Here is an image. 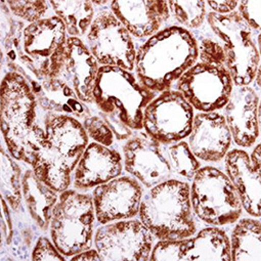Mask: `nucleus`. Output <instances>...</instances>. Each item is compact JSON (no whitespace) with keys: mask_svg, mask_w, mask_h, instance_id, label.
I'll list each match as a JSON object with an SVG mask.
<instances>
[{"mask_svg":"<svg viewBox=\"0 0 261 261\" xmlns=\"http://www.w3.org/2000/svg\"><path fill=\"white\" fill-rule=\"evenodd\" d=\"M143 186L133 176H118L92 191L96 222L107 224L139 216Z\"/></svg>","mask_w":261,"mask_h":261,"instance_id":"nucleus-16","label":"nucleus"},{"mask_svg":"<svg viewBox=\"0 0 261 261\" xmlns=\"http://www.w3.org/2000/svg\"><path fill=\"white\" fill-rule=\"evenodd\" d=\"M206 7L211 10V13L217 15H229L233 12H237L239 2L233 0H224V2H205Z\"/></svg>","mask_w":261,"mask_h":261,"instance_id":"nucleus-37","label":"nucleus"},{"mask_svg":"<svg viewBox=\"0 0 261 261\" xmlns=\"http://www.w3.org/2000/svg\"><path fill=\"white\" fill-rule=\"evenodd\" d=\"M124 170L144 188L151 189L173 178L165 146L140 133L123 146Z\"/></svg>","mask_w":261,"mask_h":261,"instance_id":"nucleus-15","label":"nucleus"},{"mask_svg":"<svg viewBox=\"0 0 261 261\" xmlns=\"http://www.w3.org/2000/svg\"><path fill=\"white\" fill-rule=\"evenodd\" d=\"M194 215L209 226H225L243 213L239 195L227 175L214 166L201 167L190 186Z\"/></svg>","mask_w":261,"mask_h":261,"instance_id":"nucleus-9","label":"nucleus"},{"mask_svg":"<svg viewBox=\"0 0 261 261\" xmlns=\"http://www.w3.org/2000/svg\"><path fill=\"white\" fill-rule=\"evenodd\" d=\"M93 7L94 6H98V7H101V6H107L109 3L108 2H91ZM110 5V4H109Z\"/></svg>","mask_w":261,"mask_h":261,"instance_id":"nucleus-40","label":"nucleus"},{"mask_svg":"<svg viewBox=\"0 0 261 261\" xmlns=\"http://www.w3.org/2000/svg\"><path fill=\"white\" fill-rule=\"evenodd\" d=\"M22 170L17 160L3 147L2 164H0V190L3 198L14 212H18L22 207Z\"/></svg>","mask_w":261,"mask_h":261,"instance_id":"nucleus-27","label":"nucleus"},{"mask_svg":"<svg viewBox=\"0 0 261 261\" xmlns=\"http://www.w3.org/2000/svg\"><path fill=\"white\" fill-rule=\"evenodd\" d=\"M168 3L170 17H172L177 26L187 30L200 29L206 20L207 7L205 2H171Z\"/></svg>","mask_w":261,"mask_h":261,"instance_id":"nucleus-29","label":"nucleus"},{"mask_svg":"<svg viewBox=\"0 0 261 261\" xmlns=\"http://www.w3.org/2000/svg\"><path fill=\"white\" fill-rule=\"evenodd\" d=\"M238 14L241 19L255 32L260 33V0L253 2H241L238 6Z\"/></svg>","mask_w":261,"mask_h":261,"instance_id":"nucleus-33","label":"nucleus"},{"mask_svg":"<svg viewBox=\"0 0 261 261\" xmlns=\"http://www.w3.org/2000/svg\"><path fill=\"white\" fill-rule=\"evenodd\" d=\"M222 110L234 145L246 149L254 147L259 137L258 93L250 85L236 86Z\"/></svg>","mask_w":261,"mask_h":261,"instance_id":"nucleus-17","label":"nucleus"},{"mask_svg":"<svg viewBox=\"0 0 261 261\" xmlns=\"http://www.w3.org/2000/svg\"><path fill=\"white\" fill-rule=\"evenodd\" d=\"M140 220L153 237L160 240H180L197 232L188 181L171 178L144 194Z\"/></svg>","mask_w":261,"mask_h":261,"instance_id":"nucleus-4","label":"nucleus"},{"mask_svg":"<svg viewBox=\"0 0 261 261\" xmlns=\"http://www.w3.org/2000/svg\"><path fill=\"white\" fill-rule=\"evenodd\" d=\"M43 126L45 135L31 169L42 182L62 193L72 185L89 138L82 123L71 116L44 113Z\"/></svg>","mask_w":261,"mask_h":261,"instance_id":"nucleus-3","label":"nucleus"},{"mask_svg":"<svg viewBox=\"0 0 261 261\" xmlns=\"http://www.w3.org/2000/svg\"><path fill=\"white\" fill-rule=\"evenodd\" d=\"M225 174L234 187L243 210L254 218L260 217V169L251 163L242 149L229 150L224 157Z\"/></svg>","mask_w":261,"mask_h":261,"instance_id":"nucleus-22","label":"nucleus"},{"mask_svg":"<svg viewBox=\"0 0 261 261\" xmlns=\"http://www.w3.org/2000/svg\"><path fill=\"white\" fill-rule=\"evenodd\" d=\"M22 191L31 218L42 231H46L60 193L42 182L32 169H27L23 174Z\"/></svg>","mask_w":261,"mask_h":261,"instance_id":"nucleus-24","label":"nucleus"},{"mask_svg":"<svg viewBox=\"0 0 261 261\" xmlns=\"http://www.w3.org/2000/svg\"><path fill=\"white\" fill-rule=\"evenodd\" d=\"M206 21L223 47L225 67L233 85H251L259 69L260 33L253 31L237 12L224 16L210 12Z\"/></svg>","mask_w":261,"mask_h":261,"instance_id":"nucleus-8","label":"nucleus"},{"mask_svg":"<svg viewBox=\"0 0 261 261\" xmlns=\"http://www.w3.org/2000/svg\"><path fill=\"white\" fill-rule=\"evenodd\" d=\"M188 139L193 154L208 163L223 160L232 143L225 119L218 112L196 114Z\"/></svg>","mask_w":261,"mask_h":261,"instance_id":"nucleus-18","label":"nucleus"},{"mask_svg":"<svg viewBox=\"0 0 261 261\" xmlns=\"http://www.w3.org/2000/svg\"><path fill=\"white\" fill-rule=\"evenodd\" d=\"M165 151L173 175H177L185 181H192L197 171L201 168V163L191 151L189 144L181 141L165 146Z\"/></svg>","mask_w":261,"mask_h":261,"instance_id":"nucleus-28","label":"nucleus"},{"mask_svg":"<svg viewBox=\"0 0 261 261\" xmlns=\"http://www.w3.org/2000/svg\"><path fill=\"white\" fill-rule=\"evenodd\" d=\"M34 92L40 111L66 115L78 120L89 116L90 110L75 91L60 77L39 81L32 74L25 77Z\"/></svg>","mask_w":261,"mask_h":261,"instance_id":"nucleus-23","label":"nucleus"},{"mask_svg":"<svg viewBox=\"0 0 261 261\" xmlns=\"http://www.w3.org/2000/svg\"><path fill=\"white\" fill-rule=\"evenodd\" d=\"M11 207L7 203V201L3 198V241L9 246L13 240V223L10 213Z\"/></svg>","mask_w":261,"mask_h":261,"instance_id":"nucleus-36","label":"nucleus"},{"mask_svg":"<svg viewBox=\"0 0 261 261\" xmlns=\"http://www.w3.org/2000/svg\"><path fill=\"white\" fill-rule=\"evenodd\" d=\"M195 37L198 43L199 62L210 65L225 66V54L218 39L203 35H195Z\"/></svg>","mask_w":261,"mask_h":261,"instance_id":"nucleus-32","label":"nucleus"},{"mask_svg":"<svg viewBox=\"0 0 261 261\" xmlns=\"http://www.w3.org/2000/svg\"><path fill=\"white\" fill-rule=\"evenodd\" d=\"M96 221L92 196L74 189L60 193L50 224V240L66 257L91 248Z\"/></svg>","mask_w":261,"mask_h":261,"instance_id":"nucleus-7","label":"nucleus"},{"mask_svg":"<svg viewBox=\"0 0 261 261\" xmlns=\"http://www.w3.org/2000/svg\"><path fill=\"white\" fill-rule=\"evenodd\" d=\"M231 76L225 66L197 62L175 83L187 101L199 113L222 110L233 89Z\"/></svg>","mask_w":261,"mask_h":261,"instance_id":"nucleus-12","label":"nucleus"},{"mask_svg":"<svg viewBox=\"0 0 261 261\" xmlns=\"http://www.w3.org/2000/svg\"><path fill=\"white\" fill-rule=\"evenodd\" d=\"M250 161L253 165L261 167V150H260V144H256L253 148V151L251 155H249Z\"/></svg>","mask_w":261,"mask_h":261,"instance_id":"nucleus-39","label":"nucleus"},{"mask_svg":"<svg viewBox=\"0 0 261 261\" xmlns=\"http://www.w3.org/2000/svg\"><path fill=\"white\" fill-rule=\"evenodd\" d=\"M87 137L94 143L106 147H112L115 142V137L112 130L99 115H89L81 122Z\"/></svg>","mask_w":261,"mask_h":261,"instance_id":"nucleus-31","label":"nucleus"},{"mask_svg":"<svg viewBox=\"0 0 261 261\" xmlns=\"http://www.w3.org/2000/svg\"><path fill=\"white\" fill-rule=\"evenodd\" d=\"M70 260H86V261H89V260H94V261H98V260H101L97 250L94 248H89V249H86L74 256H72L70 258Z\"/></svg>","mask_w":261,"mask_h":261,"instance_id":"nucleus-38","label":"nucleus"},{"mask_svg":"<svg viewBox=\"0 0 261 261\" xmlns=\"http://www.w3.org/2000/svg\"><path fill=\"white\" fill-rule=\"evenodd\" d=\"M123 169V157L117 150L89 143L73 172V188L85 193L122 175Z\"/></svg>","mask_w":261,"mask_h":261,"instance_id":"nucleus-19","label":"nucleus"},{"mask_svg":"<svg viewBox=\"0 0 261 261\" xmlns=\"http://www.w3.org/2000/svg\"><path fill=\"white\" fill-rule=\"evenodd\" d=\"M198 62V43L194 33L172 25L146 39L137 48L135 74L142 85L160 93Z\"/></svg>","mask_w":261,"mask_h":261,"instance_id":"nucleus-1","label":"nucleus"},{"mask_svg":"<svg viewBox=\"0 0 261 261\" xmlns=\"http://www.w3.org/2000/svg\"><path fill=\"white\" fill-rule=\"evenodd\" d=\"M110 11L129 34L138 39L150 38L170 19L168 3L164 0L112 2Z\"/></svg>","mask_w":261,"mask_h":261,"instance_id":"nucleus-20","label":"nucleus"},{"mask_svg":"<svg viewBox=\"0 0 261 261\" xmlns=\"http://www.w3.org/2000/svg\"><path fill=\"white\" fill-rule=\"evenodd\" d=\"M99 68L100 66L81 38H68L60 78L86 105L93 103L92 92Z\"/></svg>","mask_w":261,"mask_h":261,"instance_id":"nucleus-21","label":"nucleus"},{"mask_svg":"<svg viewBox=\"0 0 261 261\" xmlns=\"http://www.w3.org/2000/svg\"><path fill=\"white\" fill-rule=\"evenodd\" d=\"M150 260L230 261L229 237L219 226H207L189 238L160 240L154 245Z\"/></svg>","mask_w":261,"mask_h":261,"instance_id":"nucleus-14","label":"nucleus"},{"mask_svg":"<svg viewBox=\"0 0 261 261\" xmlns=\"http://www.w3.org/2000/svg\"><path fill=\"white\" fill-rule=\"evenodd\" d=\"M158 93L140 83L134 72L100 67L94 87L93 103L100 113L118 118L132 130H143L145 108Z\"/></svg>","mask_w":261,"mask_h":261,"instance_id":"nucleus-6","label":"nucleus"},{"mask_svg":"<svg viewBox=\"0 0 261 261\" xmlns=\"http://www.w3.org/2000/svg\"><path fill=\"white\" fill-rule=\"evenodd\" d=\"M98 113L103 118V120L106 121V123L108 124L110 129L112 130V133L115 137V140H117V141H128L130 138L134 136L133 130L130 129L129 127H127L125 124H123L118 118H116L114 116H111V115L100 113V112H98Z\"/></svg>","mask_w":261,"mask_h":261,"instance_id":"nucleus-35","label":"nucleus"},{"mask_svg":"<svg viewBox=\"0 0 261 261\" xmlns=\"http://www.w3.org/2000/svg\"><path fill=\"white\" fill-rule=\"evenodd\" d=\"M7 6L15 18L29 24L44 19L50 7L44 0H9Z\"/></svg>","mask_w":261,"mask_h":261,"instance_id":"nucleus-30","label":"nucleus"},{"mask_svg":"<svg viewBox=\"0 0 261 261\" xmlns=\"http://www.w3.org/2000/svg\"><path fill=\"white\" fill-rule=\"evenodd\" d=\"M32 260H66L67 258L58 250L51 240L40 237L31 253Z\"/></svg>","mask_w":261,"mask_h":261,"instance_id":"nucleus-34","label":"nucleus"},{"mask_svg":"<svg viewBox=\"0 0 261 261\" xmlns=\"http://www.w3.org/2000/svg\"><path fill=\"white\" fill-rule=\"evenodd\" d=\"M38 110L37 98L27 80L21 74L9 71L3 79L0 94L2 134L9 153L29 166L45 135Z\"/></svg>","mask_w":261,"mask_h":261,"instance_id":"nucleus-2","label":"nucleus"},{"mask_svg":"<svg viewBox=\"0 0 261 261\" xmlns=\"http://www.w3.org/2000/svg\"><path fill=\"white\" fill-rule=\"evenodd\" d=\"M260 237L259 218L245 217L236 221L229 237L230 260L261 261Z\"/></svg>","mask_w":261,"mask_h":261,"instance_id":"nucleus-25","label":"nucleus"},{"mask_svg":"<svg viewBox=\"0 0 261 261\" xmlns=\"http://www.w3.org/2000/svg\"><path fill=\"white\" fill-rule=\"evenodd\" d=\"M155 238L140 219H126L96 228L94 248L101 260H150Z\"/></svg>","mask_w":261,"mask_h":261,"instance_id":"nucleus-13","label":"nucleus"},{"mask_svg":"<svg viewBox=\"0 0 261 261\" xmlns=\"http://www.w3.org/2000/svg\"><path fill=\"white\" fill-rule=\"evenodd\" d=\"M49 6L63 24L69 37L86 36L94 20V7L87 0L49 2Z\"/></svg>","mask_w":261,"mask_h":261,"instance_id":"nucleus-26","label":"nucleus"},{"mask_svg":"<svg viewBox=\"0 0 261 261\" xmlns=\"http://www.w3.org/2000/svg\"><path fill=\"white\" fill-rule=\"evenodd\" d=\"M86 45L100 67L134 72L137 47L134 37L110 10H100L86 35Z\"/></svg>","mask_w":261,"mask_h":261,"instance_id":"nucleus-11","label":"nucleus"},{"mask_svg":"<svg viewBox=\"0 0 261 261\" xmlns=\"http://www.w3.org/2000/svg\"><path fill=\"white\" fill-rule=\"evenodd\" d=\"M195 110L175 89L160 92L145 108V134L163 146L186 140L192 130Z\"/></svg>","mask_w":261,"mask_h":261,"instance_id":"nucleus-10","label":"nucleus"},{"mask_svg":"<svg viewBox=\"0 0 261 261\" xmlns=\"http://www.w3.org/2000/svg\"><path fill=\"white\" fill-rule=\"evenodd\" d=\"M68 34L56 16L25 27L22 39L4 54L8 65L17 64L30 71L39 81L58 78L63 68Z\"/></svg>","mask_w":261,"mask_h":261,"instance_id":"nucleus-5","label":"nucleus"}]
</instances>
